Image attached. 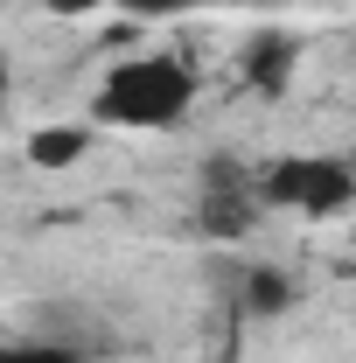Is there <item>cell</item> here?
Here are the masks:
<instances>
[{"mask_svg":"<svg viewBox=\"0 0 356 363\" xmlns=\"http://www.w3.org/2000/svg\"><path fill=\"white\" fill-rule=\"evenodd\" d=\"M196 98V77L175 56H133L98 84V119L112 126H175Z\"/></svg>","mask_w":356,"mask_h":363,"instance_id":"1","label":"cell"},{"mask_svg":"<svg viewBox=\"0 0 356 363\" xmlns=\"http://www.w3.org/2000/svg\"><path fill=\"white\" fill-rule=\"evenodd\" d=\"M259 196L279 210H301V217H335L356 203V168L343 154H287L259 175Z\"/></svg>","mask_w":356,"mask_h":363,"instance_id":"2","label":"cell"},{"mask_svg":"<svg viewBox=\"0 0 356 363\" xmlns=\"http://www.w3.org/2000/svg\"><path fill=\"white\" fill-rule=\"evenodd\" d=\"M294 56H301V49H294V35H287V28H266L259 43L245 49V84H252V91H287Z\"/></svg>","mask_w":356,"mask_h":363,"instance_id":"3","label":"cell"},{"mask_svg":"<svg viewBox=\"0 0 356 363\" xmlns=\"http://www.w3.org/2000/svg\"><path fill=\"white\" fill-rule=\"evenodd\" d=\"M84 147H91L84 126H43V133L28 140V161L35 168H70V161H84Z\"/></svg>","mask_w":356,"mask_h":363,"instance_id":"4","label":"cell"},{"mask_svg":"<svg viewBox=\"0 0 356 363\" xmlns=\"http://www.w3.org/2000/svg\"><path fill=\"white\" fill-rule=\"evenodd\" d=\"M287 301H294V279H287V272H245V308H252V315H279V308H287Z\"/></svg>","mask_w":356,"mask_h":363,"instance_id":"5","label":"cell"},{"mask_svg":"<svg viewBox=\"0 0 356 363\" xmlns=\"http://www.w3.org/2000/svg\"><path fill=\"white\" fill-rule=\"evenodd\" d=\"M0 363H70V350H56V342H28V350H0Z\"/></svg>","mask_w":356,"mask_h":363,"instance_id":"6","label":"cell"},{"mask_svg":"<svg viewBox=\"0 0 356 363\" xmlns=\"http://www.w3.org/2000/svg\"><path fill=\"white\" fill-rule=\"evenodd\" d=\"M175 7H196V0H126V14L154 21V14H175Z\"/></svg>","mask_w":356,"mask_h":363,"instance_id":"7","label":"cell"},{"mask_svg":"<svg viewBox=\"0 0 356 363\" xmlns=\"http://www.w3.org/2000/svg\"><path fill=\"white\" fill-rule=\"evenodd\" d=\"M49 14H91V7H105V0H43Z\"/></svg>","mask_w":356,"mask_h":363,"instance_id":"8","label":"cell"},{"mask_svg":"<svg viewBox=\"0 0 356 363\" xmlns=\"http://www.w3.org/2000/svg\"><path fill=\"white\" fill-rule=\"evenodd\" d=\"M0 91H7V56H0Z\"/></svg>","mask_w":356,"mask_h":363,"instance_id":"9","label":"cell"},{"mask_svg":"<svg viewBox=\"0 0 356 363\" xmlns=\"http://www.w3.org/2000/svg\"><path fill=\"white\" fill-rule=\"evenodd\" d=\"M350 168H356V161H350Z\"/></svg>","mask_w":356,"mask_h":363,"instance_id":"10","label":"cell"}]
</instances>
